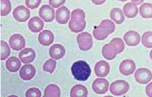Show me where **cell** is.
<instances>
[{"label":"cell","mask_w":152,"mask_h":97,"mask_svg":"<svg viewBox=\"0 0 152 97\" xmlns=\"http://www.w3.org/2000/svg\"><path fill=\"white\" fill-rule=\"evenodd\" d=\"M110 44L113 46V47L115 48L117 51L118 54H120L123 52L124 49H125V43L123 42L122 39L119 38H115L110 41Z\"/></svg>","instance_id":"28"},{"label":"cell","mask_w":152,"mask_h":97,"mask_svg":"<svg viewBox=\"0 0 152 97\" xmlns=\"http://www.w3.org/2000/svg\"><path fill=\"white\" fill-rule=\"evenodd\" d=\"M110 16V18L117 24H123L125 21V16H124L122 10L118 7H115L111 9Z\"/></svg>","instance_id":"22"},{"label":"cell","mask_w":152,"mask_h":97,"mask_svg":"<svg viewBox=\"0 0 152 97\" xmlns=\"http://www.w3.org/2000/svg\"><path fill=\"white\" fill-rule=\"evenodd\" d=\"M102 54L104 58L108 60H113L117 55V51L110 44H107L104 46L102 49Z\"/></svg>","instance_id":"18"},{"label":"cell","mask_w":152,"mask_h":97,"mask_svg":"<svg viewBox=\"0 0 152 97\" xmlns=\"http://www.w3.org/2000/svg\"><path fill=\"white\" fill-rule=\"evenodd\" d=\"M30 10L24 6L16 7L13 11V16L19 22H26L30 17Z\"/></svg>","instance_id":"6"},{"label":"cell","mask_w":152,"mask_h":97,"mask_svg":"<svg viewBox=\"0 0 152 97\" xmlns=\"http://www.w3.org/2000/svg\"><path fill=\"white\" fill-rule=\"evenodd\" d=\"M133 4H135V5H140L143 2L144 0H131Z\"/></svg>","instance_id":"39"},{"label":"cell","mask_w":152,"mask_h":97,"mask_svg":"<svg viewBox=\"0 0 152 97\" xmlns=\"http://www.w3.org/2000/svg\"><path fill=\"white\" fill-rule=\"evenodd\" d=\"M12 11V5L10 0H1V16H6Z\"/></svg>","instance_id":"30"},{"label":"cell","mask_w":152,"mask_h":97,"mask_svg":"<svg viewBox=\"0 0 152 97\" xmlns=\"http://www.w3.org/2000/svg\"><path fill=\"white\" fill-rule=\"evenodd\" d=\"M86 22H75L71 20L69 23V28L72 32L77 33L82 32L86 28Z\"/></svg>","instance_id":"26"},{"label":"cell","mask_w":152,"mask_h":97,"mask_svg":"<svg viewBox=\"0 0 152 97\" xmlns=\"http://www.w3.org/2000/svg\"><path fill=\"white\" fill-rule=\"evenodd\" d=\"M110 33L108 32L106 29L104 28L101 27L100 25L98 26H95L93 30V35L97 40H105L108 35H109Z\"/></svg>","instance_id":"23"},{"label":"cell","mask_w":152,"mask_h":97,"mask_svg":"<svg viewBox=\"0 0 152 97\" xmlns=\"http://www.w3.org/2000/svg\"><path fill=\"white\" fill-rule=\"evenodd\" d=\"M149 56H150V58H151V59L152 60V50H151V52H150V54H149Z\"/></svg>","instance_id":"40"},{"label":"cell","mask_w":152,"mask_h":97,"mask_svg":"<svg viewBox=\"0 0 152 97\" xmlns=\"http://www.w3.org/2000/svg\"><path fill=\"white\" fill-rule=\"evenodd\" d=\"M21 66V62L18 58L12 56L8 58L6 62V67L10 72H16Z\"/></svg>","instance_id":"19"},{"label":"cell","mask_w":152,"mask_h":97,"mask_svg":"<svg viewBox=\"0 0 152 97\" xmlns=\"http://www.w3.org/2000/svg\"><path fill=\"white\" fill-rule=\"evenodd\" d=\"M35 58H36V52L32 48H24L19 53V58L21 62L24 64L32 62Z\"/></svg>","instance_id":"13"},{"label":"cell","mask_w":152,"mask_h":97,"mask_svg":"<svg viewBox=\"0 0 152 97\" xmlns=\"http://www.w3.org/2000/svg\"><path fill=\"white\" fill-rule=\"evenodd\" d=\"M39 16L45 22H51L55 19V11L49 5H44L39 9Z\"/></svg>","instance_id":"10"},{"label":"cell","mask_w":152,"mask_h":97,"mask_svg":"<svg viewBox=\"0 0 152 97\" xmlns=\"http://www.w3.org/2000/svg\"><path fill=\"white\" fill-rule=\"evenodd\" d=\"M36 74V69L32 64H26L22 66L20 70V76L24 80H30Z\"/></svg>","instance_id":"12"},{"label":"cell","mask_w":152,"mask_h":97,"mask_svg":"<svg viewBox=\"0 0 152 97\" xmlns=\"http://www.w3.org/2000/svg\"><path fill=\"white\" fill-rule=\"evenodd\" d=\"M88 94V89L85 86L82 85H76L73 86L70 91V96L72 97L82 96L86 97Z\"/></svg>","instance_id":"21"},{"label":"cell","mask_w":152,"mask_h":97,"mask_svg":"<svg viewBox=\"0 0 152 97\" xmlns=\"http://www.w3.org/2000/svg\"><path fill=\"white\" fill-rule=\"evenodd\" d=\"M70 17L69 9L65 6H62L56 11V20L61 24H65L69 21Z\"/></svg>","instance_id":"15"},{"label":"cell","mask_w":152,"mask_h":97,"mask_svg":"<svg viewBox=\"0 0 152 97\" xmlns=\"http://www.w3.org/2000/svg\"><path fill=\"white\" fill-rule=\"evenodd\" d=\"M123 39L129 46H136L140 43L141 36L138 32L131 30L125 33Z\"/></svg>","instance_id":"9"},{"label":"cell","mask_w":152,"mask_h":97,"mask_svg":"<svg viewBox=\"0 0 152 97\" xmlns=\"http://www.w3.org/2000/svg\"><path fill=\"white\" fill-rule=\"evenodd\" d=\"M136 69V65L134 61L131 59H126L122 61L119 66L120 72L123 75L129 76L135 72Z\"/></svg>","instance_id":"8"},{"label":"cell","mask_w":152,"mask_h":97,"mask_svg":"<svg viewBox=\"0 0 152 97\" xmlns=\"http://www.w3.org/2000/svg\"><path fill=\"white\" fill-rule=\"evenodd\" d=\"M123 12L128 18H133L138 14V8L137 5L133 3H127L123 7Z\"/></svg>","instance_id":"20"},{"label":"cell","mask_w":152,"mask_h":97,"mask_svg":"<svg viewBox=\"0 0 152 97\" xmlns=\"http://www.w3.org/2000/svg\"><path fill=\"white\" fill-rule=\"evenodd\" d=\"M57 62L55 60L49 59L43 64V70L49 73H53L56 68Z\"/></svg>","instance_id":"31"},{"label":"cell","mask_w":152,"mask_h":97,"mask_svg":"<svg viewBox=\"0 0 152 97\" xmlns=\"http://www.w3.org/2000/svg\"><path fill=\"white\" fill-rule=\"evenodd\" d=\"M42 93L39 88H30L26 91V96H41Z\"/></svg>","instance_id":"34"},{"label":"cell","mask_w":152,"mask_h":97,"mask_svg":"<svg viewBox=\"0 0 152 97\" xmlns=\"http://www.w3.org/2000/svg\"><path fill=\"white\" fill-rule=\"evenodd\" d=\"M118 1H127V0H118Z\"/></svg>","instance_id":"41"},{"label":"cell","mask_w":152,"mask_h":97,"mask_svg":"<svg viewBox=\"0 0 152 97\" xmlns=\"http://www.w3.org/2000/svg\"><path fill=\"white\" fill-rule=\"evenodd\" d=\"M49 2L50 6L54 8H58L65 3V0H49Z\"/></svg>","instance_id":"36"},{"label":"cell","mask_w":152,"mask_h":97,"mask_svg":"<svg viewBox=\"0 0 152 97\" xmlns=\"http://www.w3.org/2000/svg\"><path fill=\"white\" fill-rule=\"evenodd\" d=\"M45 96H55L59 97L61 96V90L59 86L55 85H48L44 92Z\"/></svg>","instance_id":"24"},{"label":"cell","mask_w":152,"mask_h":97,"mask_svg":"<svg viewBox=\"0 0 152 97\" xmlns=\"http://www.w3.org/2000/svg\"><path fill=\"white\" fill-rule=\"evenodd\" d=\"M106 1V0H92V2L95 5L97 6H100V5L103 4Z\"/></svg>","instance_id":"38"},{"label":"cell","mask_w":152,"mask_h":97,"mask_svg":"<svg viewBox=\"0 0 152 97\" xmlns=\"http://www.w3.org/2000/svg\"><path fill=\"white\" fill-rule=\"evenodd\" d=\"M109 64L104 60H101L96 64L94 72L98 77H105L110 72Z\"/></svg>","instance_id":"11"},{"label":"cell","mask_w":152,"mask_h":97,"mask_svg":"<svg viewBox=\"0 0 152 97\" xmlns=\"http://www.w3.org/2000/svg\"><path fill=\"white\" fill-rule=\"evenodd\" d=\"M10 54V48L8 44L5 41H1V60H4L9 57Z\"/></svg>","instance_id":"32"},{"label":"cell","mask_w":152,"mask_h":97,"mask_svg":"<svg viewBox=\"0 0 152 97\" xmlns=\"http://www.w3.org/2000/svg\"><path fill=\"white\" fill-rule=\"evenodd\" d=\"M86 18L85 12L81 9H75L72 13V20L75 22H84Z\"/></svg>","instance_id":"27"},{"label":"cell","mask_w":152,"mask_h":97,"mask_svg":"<svg viewBox=\"0 0 152 97\" xmlns=\"http://www.w3.org/2000/svg\"><path fill=\"white\" fill-rule=\"evenodd\" d=\"M141 42L147 48H152V32L148 31L143 33L141 37Z\"/></svg>","instance_id":"29"},{"label":"cell","mask_w":152,"mask_h":97,"mask_svg":"<svg viewBox=\"0 0 152 97\" xmlns=\"http://www.w3.org/2000/svg\"><path fill=\"white\" fill-rule=\"evenodd\" d=\"M72 75L78 81H86L91 75V69L88 64L83 60L74 62L72 66Z\"/></svg>","instance_id":"1"},{"label":"cell","mask_w":152,"mask_h":97,"mask_svg":"<svg viewBox=\"0 0 152 97\" xmlns=\"http://www.w3.org/2000/svg\"><path fill=\"white\" fill-rule=\"evenodd\" d=\"M141 16L143 18H152V4L150 3H145L141 5L139 8Z\"/></svg>","instance_id":"25"},{"label":"cell","mask_w":152,"mask_h":97,"mask_svg":"<svg viewBox=\"0 0 152 97\" xmlns=\"http://www.w3.org/2000/svg\"><path fill=\"white\" fill-rule=\"evenodd\" d=\"M28 27L32 32L37 33L41 31L44 28V22L39 17L35 16L29 20Z\"/></svg>","instance_id":"17"},{"label":"cell","mask_w":152,"mask_h":97,"mask_svg":"<svg viewBox=\"0 0 152 97\" xmlns=\"http://www.w3.org/2000/svg\"><path fill=\"white\" fill-rule=\"evenodd\" d=\"M41 3V0H26L25 4L30 9H36Z\"/></svg>","instance_id":"35"},{"label":"cell","mask_w":152,"mask_h":97,"mask_svg":"<svg viewBox=\"0 0 152 97\" xmlns=\"http://www.w3.org/2000/svg\"><path fill=\"white\" fill-rule=\"evenodd\" d=\"M135 79L138 83L146 85L152 80V72L148 68H139L135 74Z\"/></svg>","instance_id":"4"},{"label":"cell","mask_w":152,"mask_h":97,"mask_svg":"<svg viewBox=\"0 0 152 97\" xmlns=\"http://www.w3.org/2000/svg\"><path fill=\"white\" fill-rule=\"evenodd\" d=\"M146 94L149 97H152V83H149V85L146 86Z\"/></svg>","instance_id":"37"},{"label":"cell","mask_w":152,"mask_h":97,"mask_svg":"<svg viewBox=\"0 0 152 97\" xmlns=\"http://www.w3.org/2000/svg\"><path fill=\"white\" fill-rule=\"evenodd\" d=\"M129 85L127 82L123 80H118L111 83L110 91L115 96H121L126 94L129 90Z\"/></svg>","instance_id":"2"},{"label":"cell","mask_w":152,"mask_h":97,"mask_svg":"<svg viewBox=\"0 0 152 97\" xmlns=\"http://www.w3.org/2000/svg\"><path fill=\"white\" fill-rule=\"evenodd\" d=\"M100 25L106 29L110 34H112L115 30V25L113 22L109 20H104L101 22Z\"/></svg>","instance_id":"33"},{"label":"cell","mask_w":152,"mask_h":97,"mask_svg":"<svg viewBox=\"0 0 152 97\" xmlns=\"http://www.w3.org/2000/svg\"><path fill=\"white\" fill-rule=\"evenodd\" d=\"M38 40L41 45L44 46H49L54 41V35L50 30H44L39 34Z\"/></svg>","instance_id":"14"},{"label":"cell","mask_w":152,"mask_h":97,"mask_svg":"<svg viewBox=\"0 0 152 97\" xmlns=\"http://www.w3.org/2000/svg\"><path fill=\"white\" fill-rule=\"evenodd\" d=\"M9 43L14 50L19 51L23 49L26 45L24 38L21 34H14L10 38Z\"/></svg>","instance_id":"7"},{"label":"cell","mask_w":152,"mask_h":97,"mask_svg":"<svg viewBox=\"0 0 152 97\" xmlns=\"http://www.w3.org/2000/svg\"><path fill=\"white\" fill-rule=\"evenodd\" d=\"M77 42L79 48L82 51H88L93 46L92 36L90 33L82 32L77 35Z\"/></svg>","instance_id":"3"},{"label":"cell","mask_w":152,"mask_h":97,"mask_svg":"<svg viewBox=\"0 0 152 97\" xmlns=\"http://www.w3.org/2000/svg\"><path fill=\"white\" fill-rule=\"evenodd\" d=\"M109 88V83L106 79L102 78H96L93 82L92 89L94 93L98 94L106 93Z\"/></svg>","instance_id":"5"},{"label":"cell","mask_w":152,"mask_h":97,"mask_svg":"<svg viewBox=\"0 0 152 97\" xmlns=\"http://www.w3.org/2000/svg\"><path fill=\"white\" fill-rule=\"evenodd\" d=\"M66 52L65 48L61 44L53 45L49 49V55L53 59L59 60L64 56Z\"/></svg>","instance_id":"16"}]
</instances>
